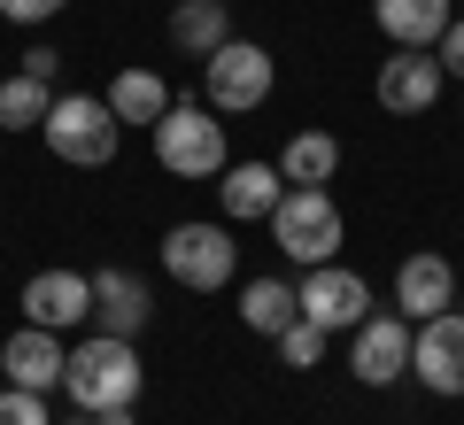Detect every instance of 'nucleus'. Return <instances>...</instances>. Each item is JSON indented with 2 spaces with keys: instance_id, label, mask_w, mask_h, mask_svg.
<instances>
[{
  "instance_id": "28",
  "label": "nucleus",
  "mask_w": 464,
  "mask_h": 425,
  "mask_svg": "<svg viewBox=\"0 0 464 425\" xmlns=\"http://www.w3.org/2000/svg\"><path fill=\"white\" fill-rule=\"evenodd\" d=\"M70 425H93V418H85V410H78V418H70Z\"/></svg>"
},
{
  "instance_id": "16",
  "label": "nucleus",
  "mask_w": 464,
  "mask_h": 425,
  "mask_svg": "<svg viewBox=\"0 0 464 425\" xmlns=\"http://www.w3.org/2000/svg\"><path fill=\"white\" fill-rule=\"evenodd\" d=\"M449 0H372V24H380L395 47H441V32H449Z\"/></svg>"
},
{
  "instance_id": "15",
  "label": "nucleus",
  "mask_w": 464,
  "mask_h": 425,
  "mask_svg": "<svg viewBox=\"0 0 464 425\" xmlns=\"http://www.w3.org/2000/svg\"><path fill=\"white\" fill-rule=\"evenodd\" d=\"M279 194H286L279 163H225V179H217V201H225V225H271Z\"/></svg>"
},
{
  "instance_id": "20",
  "label": "nucleus",
  "mask_w": 464,
  "mask_h": 425,
  "mask_svg": "<svg viewBox=\"0 0 464 425\" xmlns=\"http://www.w3.org/2000/svg\"><path fill=\"white\" fill-rule=\"evenodd\" d=\"M333 170H341V140H333V131H295L279 148V179L286 186H333Z\"/></svg>"
},
{
  "instance_id": "26",
  "label": "nucleus",
  "mask_w": 464,
  "mask_h": 425,
  "mask_svg": "<svg viewBox=\"0 0 464 425\" xmlns=\"http://www.w3.org/2000/svg\"><path fill=\"white\" fill-rule=\"evenodd\" d=\"M433 54H441L449 78H464V16H449V32H441V47H433Z\"/></svg>"
},
{
  "instance_id": "2",
  "label": "nucleus",
  "mask_w": 464,
  "mask_h": 425,
  "mask_svg": "<svg viewBox=\"0 0 464 425\" xmlns=\"http://www.w3.org/2000/svg\"><path fill=\"white\" fill-rule=\"evenodd\" d=\"M271 240H279V256H295L302 271L333 263L341 256V201H333L325 186H286L279 209H271Z\"/></svg>"
},
{
  "instance_id": "11",
  "label": "nucleus",
  "mask_w": 464,
  "mask_h": 425,
  "mask_svg": "<svg viewBox=\"0 0 464 425\" xmlns=\"http://www.w3.org/2000/svg\"><path fill=\"white\" fill-rule=\"evenodd\" d=\"M457 295H464L457 263L433 256V247H418V256H402V263H395V310L411 317V325H426V317L457 310Z\"/></svg>"
},
{
  "instance_id": "17",
  "label": "nucleus",
  "mask_w": 464,
  "mask_h": 425,
  "mask_svg": "<svg viewBox=\"0 0 464 425\" xmlns=\"http://www.w3.org/2000/svg\"><path fill=\"white\" fill-rule=\"evenodd\" d=\"M225 39H232V8H225V0H179V8H170V47H179V54L209 63Z\"/></svg>"
},
{
  "instance_id": "24",
  "label": "nucleus",
  "mask_w": 464,
  "mask_h": 425,
  "mask_svg": "<svg viewBox=\"0 0 464 425\" xmlns=\"http://www.w3.org/2000/svg\"><path fill=\"white\" fill-rule=\"evenodd\" d=\"M63 8H70V0H0V16H8V24H24V32H39V24H47V16H63Z\"/></svg>"
},
{
  "instance_id": "4",
  "label": "nucleus",
  "mask_w": 464,
  "mask_h": 425,
  "mask_svg": "<svg viewBox=\"0 0 464 425\" xmlns=\"http://www.w3.org/2000/svg\"><path fill=\"white\" fill-rule=\"evenodd\" d=\"M39 131H47V148L63 155V163H78V170L116 163V140H124V124L109 116L101 93H54V109H47Z\"/></svg>"
},
{
  "instance_id": "23",
  "label": "nucleus",
  "mask_w": 464,
  "mask_h": 425,
  "mask_svg": "<svg viewBox=\"0 0 464 425\" xmlns=\"http://www.w3.org/2000/svg\"><path fill=\"white\" fill-rule=\"evenodd\" d=\"M0 425H54V418H47V394H32V387H0Z\"/></svg>"
},
{
  "instance_id": "12",
  "label": "nucleus",
  "mask_w": 464,
  "mask_h": 425,
  "mask_svg": "<svg viewBox=\"0 0 464 425\" xmlns=\"http://www.w3.org/2000/svg\"><path fill=\"white\" fill-rule=\"evenodd\" d=\"M24 325H47V333H70V325H93V278L85 271H39L24 278Z\"/></svg>"
},
{
  "instance_id": "7",
  "label": "nucleus",
  "mask_w": 464,
  "mask_h": 425,
  "mask_svg": "<svg viewBox=\"0 0 464 425\" xmlns=\"http://www.w3.org/2000/svg\"><path fill=\"white\" fill-rule=\"evenodd\" d=\"M295 295H302V317L325 325V333H356L372 317V286L348 271V263H317V271H302Z\"/></svg>"
},
{
  "instance_id": "5",
  "label": "nucleus",
  "mask_w": 464,
  "mask_h": 425,
  "mask_svg": "<svg viewBox=\"0 0 464 425\" xmlns=\"http://www.w3.org/2000/svg\"><path fill=\"white\" fill-rule=\"evenodd\" d=\"M148 140H155V163H163L170 179H225V124H217V109L170 101V116Z\"/></svg>"
},
{
  "instance_id": "10",
  "label": "nucleus",
  "mask_w": 464,
  "mask_h": 425,
  "mask_svg": "<svg viewBox=\"0 0 464 425\" xmlns=\"http://www.w3.org/2000/svg\"><path fill=\"white\" fill-rule=\"evenodd\" d=\"M411 372L426 394H464V310L411 325Z\"/></svg>"
},
{
  "instance_id": "1",
  "label": "nucleus",
  "mask_w": 464,
  "mask_h": 425,
  "mask_svg": "<svg viewBox=\"0 0 464 425\" xmlns=\"http://www.w3.org/2000/svg\"><path fill=\"white\" fill-rule=\"evenodd\" d=\"M140 387H148V363H140L132 341H116V333H85V341L70 348V363H63V394L85 418H93V410H132Z\"/></svg>"
},
{
  "instance_id": "9",
  "label": "nucleus",
  "mask_w": 464,
  "mask_h": 425,
  "mask_svg": "<svg viewBox=\"0 0 464 425\" xmlns=\"http://www.w3.org/2000/svg\"><path fill=\"white\" fill-rule=\"evenodd\" d=\"M441 93H449V70L433 47H395L380 63V109L387 116H426Z\"/></svg>"
},
{
  "instance_id": "13",
  "label": "nucleus",
  "mask_w": 464,
  "mask_h": 425,
  "mask_svg": "<svg viewBox=\"0 0 464 425\" xmlns=\"http://www.w3.org/2000/svg\"><path fill=\"white\" fill-rule=\"evenodd\" d=\"M63 363H70V348H63V333H47V325H16L8 341H0V372H8V387L54 394V387H63Z\"/></svg>"
},
{
  "instance_id": "18",
  "label": "nucleus",
  "mask_w": 464,
  "mask_h": 425,
  "mask_svg": "<svg viewBox=\"0 0 464 425\" xmlns=\"http://www.w3.org/2000/svg\"><path fill=\"white\" fill-rule=\"evenodd\" d=\"M101 101H109V116H116V124H148V131L170 116V85L155 78V70H116Z\"/></svg>"
},
{
  "instance_id": "27",
  "label": "nucleus",
  "mask_w": 464,
  "mask_h": 425,
  "mask_svg": "<svg viewBox=\"0 0 464 425\" xmlns=\"http://www.w3.org/2000/svg\"><path fill=\"white\" fill-rule=\"evenodd\" d=\"M93 425H140L132 410H93Z\"/></svg>"
},
{
  "instance_id": "25",
  "label": "nucleus",
  "mask_w": 464,
  "mask_h": 425,
  "mask_svg": "<svg viewBox=\"0 0 464 425\" xmlns=\"http://www.w3.org/2000/svg\"><path fill=\"white\" fill-rule=\"evenodd\" d=\"M16 70H24V78H39V85H54L63 54H54V47H24V54H16Z\"/></svg>"
},
{
  "instance_id": "14",
  "label": "nucleus",
  "mask_w": 464,
  "mask_h": 425,
  "mask_svg": "<svg viewBox=\"0 0 464 425\" xmlns=\"http://www.w3.org/2000/svg\"><path fill=\"white\" fill-rule=\"evenodd\" d=\"M155 317V295L140 271H93V333H116V341H140V325Z\"/></svg>"
},
{
  "instance_id": "3",
  "label": "nucleus",
  "mask_w": 464,
  "mask_h": 425,
  "mask_svg": "<svg viewBox=\"0 0 464 425\" xmlns=\"http://www.w3.org/2000/svg\"><path fill=\"white\" fill-rule=\"evenodd\" d=\"M271 85H279V63H271V47H256V39H225V47L201 63V101H209L217 116L264 109Z\"/></svg>"
},
{
  "instance_id": "8",
  "label": "nucleus",
  "mask_w": 464,
  "mask_h": 425,
  "mask_svg": "<svg viewBox=\"0 0 464 425\" xmlns=\"http://www.w3.org/2000/svg\"><path fill=\"white\" fill-rule=\"evenodd\" d=\"M348 372L364 379V387H395L411 372V317L402 310H372L364 325L348 333Z\"/></svg>"
},
{
  "instance_id": "22",
  "label": "nucleus",
  "mask_w": 464,
  "mask_h": 425,
  "mask_svg": "<svg viewBox=\"0 0 464 425\" xmlns=\"http://www.w3.org/2000/svg\"><path fill=\"white\" fill-rule=\"evenodd\" d=\"M325 348H333V333H325V325H310V317H295V325L279 333L286 372H317V363H325Z\"/></svg>"
},
{
  "instance_id": "21",
  "label": "nucleus",
  "mask_w": 464,
  "mask_h": 425,
  "mask_svg": "<svg viewBox=\"0 0 464 425\" xmlns=\"http://www.w3.org/2000/svg\"><path fill=\"white\" fill-rule=\"evenodd\" d=\"M47 109H54V93L39 78H24V70L0 78V131H39V124H47Z\"/></svg>"
},
{
  "instance_id": "19",
  "label": "nucleus",
  "mask_w": 464,
  "mask_h": 425,
  "mask_svg": "<svg viewBox=\"0 0 464 425\" xmlns=\"http://www.w3.org/2000/svg\"><path fill=\"white\" fill-rule=\"evenodd\" d=\"M295 317H302L295 278H248V286H240V325H248V333H271V341H279Z\"/></svg>"
},
{
  "instance_id": "6",
  "label": "nucleus",
  "mask_w": 464,
  "mask_h": 425,
  "mask_svg": "<svg viewBox=\"0 0 464 425\" xmlns=\"http://www.w3.org/2000/svg\"><path fill=\"white\" fill-rule=\"evenodd\" d=\"M232 263H240L232 225L194 217V225H170V232H163V271L179 278L186 295H217V286H232Z\"/></svg>"
}]
</instances>
